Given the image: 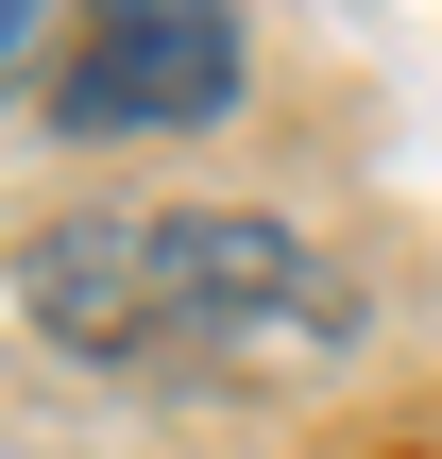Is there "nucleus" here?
<instances>
[{
    "label": "nucleus",
    "instance_id": "f257e3e1",
    "mask_svg": "<svg viewBox=\"0 0 442 459\" xmlns=\"http://www.w3.org/2000/svg\"><path fill=\"white\" fill-rule=\"evenodd\" d=\"M17 307L102 358V375H204V358H307L341 324L324 255L256 204H102V221H51L17 255Z\"/></svg>",
    "mask_w": 442,
    "mask_h": 459
},
{
    "label": "nucleus",
    "instance_id": "7ed1b4c3",
    "mask_svg": "<svg viewBox=\"0 0 442 459\" xmlns=\"http://www.w3.org/2000/svg\"><path fill=\"white\" fill-rule=\"evenodd\" d=\"M17 34H34V0H0V68H17Z\"/></svg>",
    "mask_w": 442,
    "mask_h": 459
},
{
    "label": "nucleus",
    "instance_id": "f03ea898",
    "mask_svg": "<svg viewBox=\"0 0 442 459\" xmlns=\"http://www.w3.org/2000/svg\"><path fill=\"white\" fill-rule=\"evenodd\" d=\"M238 102V0H85L51 119L68 136H187Z\"/></svg>",
    "mask_w": 442,
    "mask_h": 459
}]
</instances>
